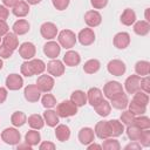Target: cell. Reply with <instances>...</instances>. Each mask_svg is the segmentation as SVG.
I'll use <instances>...</instances> for the list:
<instances>
[{
    "mask_svg": "<svg viewBox=\"0 0 150 150\" xmlns=\"http://www.w3.org/2000/svg\"><path fill=\"white\" fill-rule=\"evenodd\" d=\"M76 35L73 30L70 29H63L61 30L60 33H57V41H59V45L61 47H63L64 49H70L75 46L76 43Z\"/></svg>",
    "mask_w": 150,
    "mask_h": 150,
    "instance_id": "obj_1",
    "label": "cell"
},
{
    "mask_svg": "<svg viewBox=\"0 0 150 150\" xmlns=\"http://www.w3.org/2000/svg\"><path fill=\"white\" fill-rule=\"evenodd\" d=\"M56 112L60 117H71L77 114V105H75L70 100H64L56 107Z\"/></svg>",
    "mask_w": 150,
    "mask_h": 150,
    "instance_id": "obj_2",
    "label": "cell"
},
{
    "mask_svg": "<svg viewBox=\"0 0 150 150\" xmlns=\"http://www.w3.org/2000/svg\"><path fill=\"white\" fill-rule=\"evenodd\" d=\"M1 139L8 145H16L21 141V134L15 127L14 128H6L1 132Z\"/></svg>",
    "mask_w": 150,
    "mask_h": 150,
    "instance_id": "obj_3",
    "label": "cell"
},
{
    "mask_svg": "<svg viewBox=\"0 0 150 150\" xmlns=\"http://www.w3.org/2000/svg\"><path fill=\"white\" fill-rule=\"evenodd\" d=\"M123 91H124V88H123V86L120 82H117V81H109V82H107L104 84L102 93H103V95L107 98L110 100L114 96H116V95H118V94H121Z\"/></svg>",
    "mask_w": 150,
    "mask_h": 150,
    "instance_id": "obj_4",
    "label": "cell"
},
{
    "mask_svg": "<svg viewBox=\"0 0 150 150\" xmlns=\"http://www.w3.org/2000/svg\"><path fill=\"white\" fill-rule=\"evenodd\" d=\"M46 69L49 75L59 77V76L63 75V73H64V63L57 59H52L46 64Z\"/></svg>",
    "mask_w": 150,
    "mask_h": 150,
    "instance_id": "obj_5",
    "label": "cell"
},
{
    "mask_svg": "<svg viewBox=\"0 0 150 150\" xmlns=\"http://www.w3.org/2000/svg\"><path fill=\"white\" fill-rule=\"evenodd\" d=\"M36 87L41 90V93H49L55 84V81L52 75H40L36 80Z\"/></svg>",
    "mask_w": 150,
    "mask_h": 150,
    "instance_id": "obj_6",
    "label": "cell"
},
{
    "mask_svg": "<svg viewBox=\"0 0 150 150\" xmlns=\"http://www.w3.org/2000/svg\"><path fill=\"white\" fill-rule=\"evenodd\" d=\"M107 69L114 76H122L125 73L127 67H125V63L123 61H121L118 59H114V60H111V61L108 62Z\"/></svg>",
    "mask_w": 150,
    "mask_h": 150,
    "instance_id": "obj_7",
    "label": "cell"
},
{
    "mask_svg": "<svg viewBox=\"0 0 150 150\" xmlns=\"http://www.w3.org/2000/svg\"><path fill=\"white\" fill-rule=\"evenodd\" d=\"M40 33H41V36L46 40H53L54 38H56L59 30H57V27L55 23L53 22H43L40 27Z\"/></svg>",
    "mask_w": 150,
    "mask_h": 150,
    "instance_id": "obj_8",
    "label": "cell"
},
{
    "mask_svg": "<svg viewBox=\"0 0 150 150\" xmlns=\"http://www.w3.org/2000/svg\"><path fill=\"white\" fill-rule=\"evenodd\" d=\"M139 83H141V76H138L137 74L136 75H130L124 81V87L123 88L125 89V91L128 94H135L136 91L141 90Z\"/></svg>",
    "mask_w": 150,
    "mask_h": 150,
    "instance_id": "obj_9",
    "label": "cell"
},
{
    "mask_svg": "<svg viewBox=\"0 0 150 150\" xmlns=\"http://www.w3.org/2000/svg\"><path fill=\"white\" fill-rule=\"evenodd\" d=\"M76 38L82 46H90L95 41V33L91 28H83L79 32Z\"/></svg>",
    "mask_w": 150,
    "mask_h": 150,
    "instance_id": "obj_10",
    "label": "cell"
},
{
    "mask_svg": "<svg viewBox=\"0 0 150 150\" xmlns=\"http://www.w3.org/2000/svg\"><path fill=\"white\" fill-rule=\"evenodd\" d=\"M23 96L26 98V101L34 103L38 102L41 97V90L36 87V84H28L27 87H25L23 90Z\"/></svg>",
    "mask_w": 150,
    "mask_h": 150,
    "instance_id": "obj_11",
    "label": "cell"
},
{
    "mask_svg": "<svg viewBox=\"0 0 150 150\" xmlns=\"http://www.w3.org/2000/svg\"><path fill=\"white\" fill-rule=\"evenodd\" d=\"M84 22H86L87 26L90 27V28L97 27V26H100L101 22H102V15L100 14V12H97V11H95V9L88 11V12H86V14H84Z\"/></svg>",
    "mask_w": 150,
    "mask_h": 150,
    "instance_id": "obj_12",
    "label": "cell"
},
{
    "mask_svg": "<svg viewBox=\"0 0 150 150\" xmlns=\"http://www.w3.org/2000/svg\"><path fill=\"white\" fill-rule=\"evenodd\" d=\"M60 52H61V46L56 41L50 40V41L46 42L43 46V53L49 59H56L60 55Z\"/></svg>",
    "mask_w": 150,
    "mask_h": 150,
    "instance_id": "obj_13",
    "label": "cell"
},
{
    "mask_svg": "<svg viewBox=\"0 0 150 150\" xmlns=\"http://www.w3.org/2000/svg\"><path fill=\"white\" fill-rule=\"evenodd\" d=\"M5 84L9 90H19L23 86V79L19 74H9L6 77Z\"/></svg>",
    "mask_w": 150,
    "mask_h": 150,
    "instance_id": "obj_14",
    "label": "cell"
},
{
    "mask_svg": "<svg viewBox=\"0 0 150 150\" xmlns=\"http://www.w3.org/2000/svg\"><path fill=\"white\" fill-rule=\"evenodd\" d=\"M87 102L91 105V107H95L102 100H103V93L100 88L97 87H93L90 88L87 93Z\"/></svg>",
    "mask_w": 150,
    "mask_h": 150,
    "instance_id": "obj_15",
    "label": "cell"
},
{
    "mask_svg": "<svg viewBox=\"0 0 150 150\" xmlns=\"http://www.w3.org/2000/svg\"><path fill=\"white\" fill-rule=\"evenodd\" d=\"M36 48L32 42H23L19 47V54L25 60H32L35 56Z\"/></svg>",
    "mask_w": 150,
    "mask_h": 150,
    "instance_id": "obj_16",
    "label": "cell"
},
{
    "mask_svg": "<svg viewBox=\"0 0 150 150\" xmlns=\"http://www.w3.org/2000/svg\"><path fill=\"white\" fill-rule=\"evenodd\" d=\"M112 42L117 49H125L130 45V35L127 32H120L114 36Z\"/></svg>",
    "mask_w": 150,
    "mask_h": 150,
    "instance_id": "obj_17",
    "label": "cell"
},
{
    "mask_svg": "<svg viewBox=\"0 0 150 150\" xmlns=\"http://www.w3.org/2000/svg\"><path fill=\"white\" fill-rule=\"evenodd\" d=\"M128 103H129V98L128 95L124 94V91L110 98V105L118 110H124L128 107Z\"/></svg>",
    "mask_w": 150,
    "mask_h": 150,
    "instance_id": "obj_18",
    "label": "cell"
},
{
    "mask_svg": "<svg viewBox=\"0 0 150 150\" xmlns=\"http://www.w3.org/2000/svg\"><path fill=\"white\" fill-rule=\"evenodd\" d=\"M94 138H95L94 129L89 127H84L79 131V141L82 145H88L89 143L94 142Z\"/></svg>",
    "mask_w": 150,
    "mask_h": 150,
    "instance_id": "obj_19",
    "label": "cell"
},
{
    "mask_svg": "<svg viewBox=\"0 0 150 150\" xmlns=\"http://www.w3.org/2000/svg\"><path fill=\"white\" fill-rule=\"evenodd\" d=\"M95 136H97L100 139H104L110 137V130H109V124L108 121H100L96 123L95 129H94Z\"/></svg>",
    "mask_w": 150,
    "mask_h": 150,
    "instance_id": "obj_20",
    "label": "cell"
},
{
    "mask_svg": "<svg viewBox=\"0 0 150 150\" xmlns=\"http://www.w3.org/2000/svg\"><path fill=\"white\" fill-rule=\"evenodd\" d=\"M66 66L68 67H76L80 64L81 62V56L75 50H68L66 52V54L63 55V61H62Z\"/></svg>",
    "mask_w": 150,
    "mask_h": 150,
    "instance_id": "obj_21",
    "label": "cell"
},
{
    "mask_svg": "<svg viewBox=\"0 0 150 150\" xmlns=\"http://www.w3.org/2000/svg\"><path fill=\"white\" fill-rule=\"evenodd\" d=\"M29 28H30V25L27 20L25 19H19L16 20L13 26H12V29H13V33L16 34V35H25L26 33L29 32Z\"/></svg>",
    "mask_w": 150,
    "mask_h": 150,
    "instance_id": "obj_22",
    "label": "cell"
},
{
    "mask_svg": "<svg viewBox=\"0 0 150 150\" xmlns=\"http://www.w3.org/2000/svg\"><path fill=\"white\" fill-rule=\"evenodd\" d=\"M110 137H118L124 132V124L118 120H110L108 121Z\"/></svg>",
    "mask_w": 150,
    "mask_h": 150,
    "instance_id": "obj_23",
    "label": "cell"
},
{
    "mask_svg": "<svg viewBox=\"0 0 150 150\" xmlns=\"http://www.w3.org/2000/svg\"><path fill=\"white\" fill-rule=\"evenodd\" d=\"M2 45L6 46L7 48L12 49V50H15L18 47H19V39H18V35L12 33V32H8L7 34L4 35L2 38Z\"/></svg>",
    "mask_w": 150,
    "mask_h": 150,
    "instance_id": "obj_24",
    "label": "cell"
},
{
    "mask_svg": "<svg viewBox=\"0 0 150 150\" xmlns=\"http://www.w3.org/2000/svg\"><path fill=\"white\" fill-rule=\"evenodd\" d=\"M12 8H13L12 9L13 14L18 18H23L29 13V5L25 0H19V2L14 5Z\"/></svg>",
    "mask_w": 150,
    "mask_h": 150,
    "instance_id": "obj_25",
    "label": "cell"
},
{
    "mask_svg": "<svg viewBox=\"0 0 150 150\" xmlns=\"http://www.w3.org/2000/svg\"><path fill=\"white\" fill-rule=\"evenodd\" d=\"M59 118H60V116L57 115V112L54 111V110H52V109H47V110L43 112L45 123H46L48 127H50V128H54V127H56V125L59 124V122H60Z\"/></svg>",
    "mask_w": 150,
    "mask_h": 150,
    "instance_id": "obj_26",
    "label": "cell"
},
{
    "mask_svg": "<svg viewBox=\"0 0 150 150\" xmlns=\"http://www.w3.org/2000/svg\"><path fill=\"white\" fill-rule=\"evenodd\" d=\"M55 137L60 142H66L70 137V129L66 124H57L55 128Z\"/></svg>",
    "mask_w": 150,
    "mask_h": 150,
    "instance_id": "obj_27",
    "label": "cell"
},
{
    "mask_svg": "<svg viewBox=\"0 0 150 150\" xmlns=\"http://www.w3.org/2000/svg\"><path fill=\"white\" fill-rule=\"evenodd\" d=\"M134 32L139 36H145L150 32V23L145 20L135 21L134 23Z\"/></svg>",
    "mask_w": 150,
    "mask_h": 150,
    "instance_id": "obj_28",
    "label": "cell"
},
{
    "mask_svg": "<svg viewBox=\"0 0 150 150\" xmlns=\"http://www.w3.org/2000/svg\"><path fill=\"white\" fill-rule=\"evenodd\" d=\"M70 101L79 107H83L87 103V94L83 90H74L70 95Z\"/></svg>",
    "mask_w": 150,
    "mask_h": 150,
    "instance_id": "obj_29",
    "label": "cell"
},
{
    "mask_svg": "<svg viewBox=\"0 0 150 150\" xmlns=\"http://www.w3.org/2000/svg\"><path fill=\"white\" fill-rule=\"evenodd\" d=\"M136 21V13L131 8H125L121 14V22L124 26H131Z\"/></svg>",
    "mask_w": 150,
    "mask_h": 150,
    "instance_id": "obj_30",
    "label": "cell"
},
{
    "mask_svg": "<svg viewBox=\"0 0 150 150\" xmlns=\"http://www.w3.org/2000/svg\"><path fill=\"white\" fill-rule=\"evenodd\" d=\"M41 141V136H40V132L36 130V129H32V130H28L25 135V142L28 143L30 146H35L40 143Z\"/></svg>",
    "mask_w": 150,
    "mask_h": 150,
    "instance_id": "obj_31",
    "label": "cell"
},
{
    "mask_svg": "<svg viewBox=\"0 0 150 150\" xmlns=\"http://www.w3.org/2000/svg\"><path fill=\"white\" fill-rule=\"evenodd\" d=\"M135 71L141 77L149 75L150 74V62L149 61H145V60L137 61L136 64H135Z\"/></svg>",
    "mask_w": 150,
    "mask_h": 150,
    "instance_id": "obj_32",
    "label": "cell"
},
{
    "mask_svg": "<svg viewBox=\"0 0 150 150\" xmlns=\"http://www.w3.org/2000/svg\"><path fill=\"white\" fill-rule=\"evenodd\" d=\"M27 123L29 124V127L32 129H36V130H40L43 128L45 125V120H43V116L39 115V114H33L28 117L27 120Z\"/></svg>",
    "mask_w": 150,
    "mask_h": 150,
    "instance_id": "obj_33",
    "label": "cell"
},
{
    "mask_svg": "<svg viewBox=\"0 0 150 150\" xmlns=\"http://www.w3.org/2000/svg\"><path fill=\"white\" fill-rule=\"evenodd\" d=\"M95 108V111L98 116L101 117H107L110 111H111V105H110V102H108L107 100H102L97 105L94 107Z\"/></svg>",
    "mask_w": 150,
    "mask_h": 150,
    "instance_id": "obj_34",
    "label": "cell"
},
{
    "mask_svg": "<svg viewBox=\"0 0 150 150\" xmlns=\"http://www.w3.org/2000/svg\"><path fill=\"white\" fill-rule=\"evenodd\" d=\"M11 122L15 128L22 127L26 122H27V116L25 112L22 111H14L11 116Z\"/></svg>",
    "mask_w": 150,
    "mask_h": 150,
    "instance_id": "obj_35",
    "label": "cell"
},
{
    "mask_svg": "<svg viewBox=\"0 0 150 150\" xmlns=\"http://www.w3.org/2000/svg\"><path fill=\"white\" fill-rule=\"evenodd\" d=\"M100 67H101V63H100L98 60H96V59H90V60H88V61L84 63L83 70H84V73H87V74H95V73H97V71L100 70Z\"/></svg>",
    "mask_w": 150,
    "mask_h": 150,
    "instance_id": "obj_36",
    "label": "cell"
},
{
    "mask_svg": "<svg viewBox=\"0 0 150 150\" xmlns=\"http://www.w3.org/2000/svg\"><path fill=\"white\" fill-rule=\"evenodd\" d=\"M29 61H30V66H32V69H33V74L34 75H41L46 70V63L42 60L34 59L33 57Z\"/></svg>",
    "mask_w": 150,
    "mask_h": 150,
    "instance_id": "obj_37",
    "label": "cell"
},
{
    "mask_svg": "<svg viewBox=\"0 0 150 150\" xmlns=\"http://www.w3.org/2000/svg\"><path fill=\"white\" fill-rule=\"evenodd\" d=\"M132 124H135L136 127H138L142 130L149 129L150 128V118L148 116H144V115H137V116H135Z\"/></svg>",
    "mask_w": 150,
    "mask_h": 150,
    "instance_id": "obj_38",
    "label": "cell"
},
{
    "mask_svg": "<svg viewBox=\"0 0 150 150\" xmlns=\"http://www.w3.org/2000/svg\"><path fill=\"white\" fill-rule=\"evenodd\" d=\"M125 131H127V136H128L129 139L138 141V138L141 136V132H142V129H139L135 124H130V125H127V130Z\"/></svg>",
    "mask_w": 150,
    "mask_h": 150,
    "instance_id": "obj_39",
    "label": "cell"
},
{
    "mask_svg": "<svg viewBox=\"0 0 150 150\" xmlns=\"http://www.w3.org/2000/svg\"><path fill=\"white\" fill-rule=\"evenodd\" d=\"M102 149L104 150H120L121 149V144L117 139L115 138H104L103 143H102Z\"/></svg>",
    "mask_w": 150,
    "mask_h": 150,
    "instance_id": "obj_40",
    "label": "cell"
},
{
    "mask_svg": "<svg viewBox=\"0 0 150 150\" xmlns=\"http://www.w3.org/2000/svg\"><path fill=\"white\" fill-rule=\"evenodd\" d=\"M128 107H129V111H131L135 116L137 115H144V112L146 111V107L145 105H142L135 101L131 100V102L128 103Z\"/></svg>",
    "mask_w": 150,
    "mask_h": 150,
    "instance_id": "obj_41",
    "label": "cell"
},
{
    "mask_svg": "<svg viewBox=\"0 0 150 150\" xmlns=\"http://www.w3.org/2000/svg\"><path fill=\"white\" fill-rule=\"evenodd\" d=\"M41 103L46 109H52L53 107L56 105V98H55L54 95H52L49 93H46L41 98Z\"/></svg>",
    "mask_w": 150,
    "mask_h": 150,
    "instance_id": "obj_42",
    "label": "cell"
},
{
    "mask_svg": "<svg viewBox=\"0 0 150 150\" xmlns=\"http://www.w3.org/2000/svg\"><path fill=\"white\" fill-rule=\"evenodd\" d=\"M132 101H135V102H137V103H139V104L146 107L148 103H149V95H148L146 93L142 91V90H138V91H136V93L134 94Z\"/></svg>",
    "mask_w": 150,
    "mask_h": 150,
    "instance_id": "obj_43",
    "label": "cell"
},
{
    "mask_svg": "<svg viewBox=\"0 0 150 150\" xmlns=\"http://www.w3.org/2000/svg\"><path fill=\"white\" fill-rule=\"evenodd\" d=\"M137 142L141 144V146H144V148L150 146V130L149 129L142 130L141 136H139V138H138Z\"/></svg>",
    "mask_w": 150,
    "mask_h": 150,
    "instance_id": "obj_44",
    "label": "cell"
},
{
    "mask_svg": "<svg viewBox=\"0 0 150 150\" xmlns=\"http://www.w3.org/2000/svg\"><path fill=\"white\" fill-rule=\"evenodd\" d=\"M134 120H135V115L129 111V110H124L122 114H121V117H120V121L124 124V125H130L134 123Z\"/></svg>",
    "mask_w": 150,
    "mask_h": 150,
    "instance_id": "obj_45",
    "label": "cell"
},
{
    "mask_svg": "<svg viewBox=\"0 0 150 150\" xmlns=\"http://www.w3.org/2000/svg\"><path fill=\"white\" fill-rule=\"evenodd\" d=\"M20 71H21L22 75H25V76H27V77H30V76L34 75V74H33V69H32V66H30V61H29V60H26V61L21 64V67H20Z\"/></svg>",
    "mask_w": 150,
    "mask_h": 150,
    "instance_id": "obj_46",
    "label": "cell"
},
{
    "mask_svg": "<svg viewBox=\"0 0 150 150\" xmlns=\"http://www.w3.org/2000/svg\"><path fill=\"white\" fill-rule=\"evenodd\" d=\"M139 87H141V90H142V91L149 94V91H150V77H149V75L141 77Z\"/></svg>",
    "mask_w": 150,
    "mask_h": 150,
    "instance_id": "obj_47",
    "label": "cell"
},
{
    "mask_svg": "<svg viewBox=\"0 0 150 150\" xmlns=\"http://www.w3.org/2000/svg\"><path fill=\"white\" fill-rule=\"evenodd\" d=\"M52 2L57 11H64L69 6L70 0H52Z\"/></svg>",
    "mask_w": 150,
    "mask_h": 150,
    "instance_id": "obj_48",
    "label": "cell"
},
{
    "mask_svg": "<svg viewBox=\"0 0 150 150\" xmlns=\"http://www.w3.org/2000/svg\"><path fill=\"white\" fill-rule=\"evenodd\" d=\"M13 52H14V50L7 48V47L4 46L2 43L0 45V57H1V59H9V57L13 55Z\"/></svg>",
    "mask_w": 150,
    "mask_h": 150,
    "instance_id": "obj_49",
    "label": "cell"
},
{
    "mask_svg": "<svg viewBox=\"0 0 150 150\" xmlns=\"http://www.w3.org/2000/svg\"><path fill=\"white\" fill-rule=\"evenodd\" d=\"M90 4L95 9H102L108 5V0H90Z\"/></svg>",
    "mask_w": 150,
    "mask_h": 150,
    "instance_id": "obj_50",
    "label": "cell"
},
{
    "mask_svg": "<svg viewBox=\"0 0 150 150\" xmlns=\"http://www.w3.org/2000/svg\"><path fill=\"white\" fill-rule=\"evenodd\" d=\"M55 148H56L55 144L52 143V142H49V141H45V142H42L39 145V149L40 150H54Z\"/></svg>",
    "mask_w": 150,
    "mask_h": 150,
    "instance_id": "obj_51",
    "label": "cell"
},
{
    "mask_svg": "<svg viewBox=\"0 0 150 150\" xmlns=\"http://www.w3.org/2000/svg\"><path fill=\"white\" fill-rule=\"evenodd\" d=\"M9 15V11L5 5H0V20L6 21V19Z\"/></svg>",
    "mask_w": 150,
    "mask_h": 150,
    "instance_id": "obj_52",
    "label": "cell"
},
{
    "mask_svg": "<svg viewBox=\"0 0 150 150\" xmlns=\"http://www.w3.org/2000/svg\"><path fill=\"white\" fill-rule=\"evenodd\" d=\"M8 32H9V27H8L7 22L0 20V36H4V35L7 34Z\"/></svg>",
    "mask_w": 150,
    "mask_h": 150,
    "instance_id": "obj_53",
    "label": "cell"
},
{
    "mask_svg": "<svg viewBox=\"0 0 150 150\" xmlns=\"http://www.w3.org/2000/svg\"><path fill=\"white\" fill-rule=\"evenodd\" d=\"M124 149L125 150H139L141 149V144L137 142V141H132V143H129V144H127L125 146H124Z\"/></svg>",
    "mask_w": 150,
    "mask_h": 150,
    "instance_id": "obj_54",
    "label": "cell"
},
{
    "mask_svg": "<svg viewBox=\"0 0 150 150\" xmlns=\"http://www.w3.org/2000/svg\"><path fill=\"white\" fill-rule=\"evenodd\" d=\"M7 95H8L7 89H6V88H4V87H0V104H1V103H4V102L6 101Z\"/></svg>",
    "mask_w": 150,
    "mask_h": 150,
    "instance_id": "obj_55",
    "label": "cell"
},
{
    "mask_svg": "<svg viewBox=\"0 0 150 150\" xmlns=\"http://www.w3.org/2000/svg\"><path fill=\"white\" fill-rule=\"evenodd\" d=\"M19 2V0H2V4L7 7V8H9V7H13L14 5H16Z\"/></svg>",
    "mask_w": 150,
    "mask_h": 150,
    "instance_id": "obj_56",
    "label": "cell"
},
{
    "mask_svg": "<svg viewBox=\"0 0 150 150\" xmlns=\"http://www.w3.org/2000/svg\"><path fill=\"white\" fill-rule=\"evenodd\" d=\"M87 149H88V150H93V149H102V145L91 142V143H89V144L87 145Z\"/></svg>",
    "mask_w": 150,
    "mask_h": 150,
    "instance_id": "obj_57",
    "label": "cell"
},
{
    "mask_svg": "<svg viewBox=\"0 0 150 150\" xmlns=\"http://www.w3.org/2000/svg\"><path fill=\"white\" fill-rule=\"evenodd\" d=\"M32 148H33V146H30V145H29L28 143H26V142H25L23 144H19V145H18V149H28V150H30Z\"/></svg>",
    "mask_w": 150,
    "mask_h": 150,
    "instance_id": "obj_58",
    "label": "cell"
},
{
    "mask_svg": "<svg viewBox=\"0 0 150 150\" xmlns=\"http://www.w3.org/2000/svg\"><path fill=\"white\" fill-rule=\"evenodd\" d=\"M28 5H38V4H40L42 0H25Z\"/></svg>",
    "mask_w": 150,
    "mask_h": 150,
    "instance_id": "obj_59",
    "label": "cell"
},
{
    "mask_svg": "<svg viewBox=\"0 0 150 150\" xmlns=\"http://www.w3.org/2000/svg\"><path fill=\"white\" fill-rule=\"evenodd\" d=\"M149 9L150 8H146L145 9V21H148V22L150 21V19H149Z\"/></svg>",
    "mask_w": 150,
    "mask_h": 150,
    "instance_id": "obj_60",
    "label": "cell"
},
{
    "mask_svg": "<svg viewBox=\"0 0 150 150\" xmlns=\"http://www.w3.org/2000/svg\"><path fill=\"white\" fill-rule=\"evenodd\" d=\"M2 67H4V62H2V59L0 57V70L2 69Z\"/></svg>",
    "mask_w": 150,
    "mask_h": 150,
    "instance_id": "obj_61",
    "label": "cell"
},
{
    "mask_svg": "<svg viewBox=\"0 0 150 150\" xmlns=\"http://www.w3.org/2000/svg\"><path fill=\"white\" fill-rule=\"evenodd\" d=\"M0 42H1V36H0Z\"/></svg>",
    "mask_w": 150,
    "mask_h": 150,
    "instance_id": "obj_62",
    "label": "cell"
}]
</instances>
